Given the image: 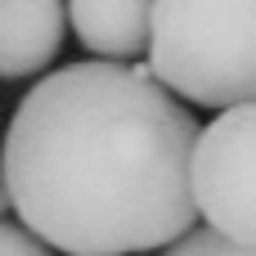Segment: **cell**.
<instances>
[{
  "instance_id": "obj_2",
  "label": "cell",
  "mask_w": 256,
  "mask_h": 256,
  "mask_svg": "<svg viewBox=\"0 0 256 256\" xmlns=\"http://www.w3.org/2000/svg\"><path fill=\"white\" fill-rule=\"evenodd\" d=\"M148 68L184 104H256V0H158Z\"/></svg>"
},
{
  "instance_id": "obj_4",
  "label": "cell",
  "mask_w": 256,
  "mask_h": 256,
  "mask_svg": "<svg viewBox=\"0 0 256 256\" xmlns=\"http://www.w3.org/2000/svg\"><path fill=\"white\" fill-rule=\"evenodd\" d=\"M68 0H0V81L45 76L63 50Z\"/></svg>"
},
{
  "instance_id": "obj_3",
  "label": "cell",
  "mask_w": 256,
  "mask_h": 256,
  "mask_svg": "<svg viewBox=\"0 0 256 256\" xmlns=\"http://www.w3.org/2000/svg\"><path fill=\"white\" fill-rule=\"evenodd\" d=\"M194 202L198 216L256 248V104L220 108L194 144Z\"/></svg>"
},
{
  "instance_id": "obj_7",
  "label": "cell",
  "mask_w": 256,
  "mask_h": 256,
  "mask_svg": "<svg viewBox=\"0 0 256 256\" xmlns=\"http://www.w3.org/2000/svg\"><path fill=\"white\" fill-rule=\"evenodd\" d=\"M0 256H54V252H50V243H40L27 225L0 220Z\"/></svg>"
},
{
  "instance_id": "obj_5",
  "label": "cell",
  "mask_w": 256,
  "mask_h": 256,
  "mask_svg": "<svg viewBox=\"0 0 256 256\" xmlns=\"http://www.w3.org/2000/svg\"><path fill=\"white\" fill-rule=\"evenodd\" d=\"M153 4L158 0H68V18L90 54L126 63L153 40Z\"/></svg>"
},
{
  "instance_id": "obj_8",
  "label": "cell",
  "mask_w": 256,
  "mask_h": 256,
  "mask_svg": "<svg viewBox=\"0 0 256 256\" xmlns=\"http://www.w3.org/2000/svg\"><path fill=\"white\" fill-rule=\"evenodd\" d=\"M4 212H14V198H9V180H4V162H0V220Z\"/></svg>"
},
{
  "instance_id": "obj_1",
  "label": "cell",
  "mask_w": 256,
  "mask_h": 256,
  "mask_svg": "<svg viewBox=\"0 0 256 256\" xmlns=\"http://www.w3.org/2000/svg\"><path fill=\"white\" fill-rule=\"evenodd\" d=\"M202 126L153 68L45 72L14 108L0 162L18 220L68 256H140L198 230Z\"/></svg>"
},
{
  "instance_id": "obj_6",
  "label": "cell",
  "mask_w": 256,
  "mask_h": 256,
  "mask_svg": "<svg viewBox=\"0 0 256 256\" xmlns=\"http://www.w3.org/2000/svg\"><path fill=\"white\" fill-rule=\"evenodd\" d=\"M162 256H256V248L234 243V238H225V234H216L212 225H198V230H189L180 243H171Z\"/></svg>"
}]
</instances>
